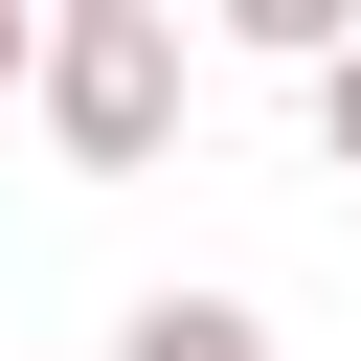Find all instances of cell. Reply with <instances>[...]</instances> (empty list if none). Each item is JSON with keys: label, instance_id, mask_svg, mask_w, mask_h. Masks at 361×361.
Instances as JSON below:
<instances>
[{"label": "cell", "instance_id": "cell-1", "mask_svg": "<svg viewBox=\"0 0 361 361\" xmlns=\"http://www.w3.org/2000/svg\"><path fill=\"white\" fill-rule=\"evenodd\" d=\"M23 113H45L90 180H135V158L180 135V0H68L45 68H23Z\"/></svg>", "mask_w": 361, "mask_h": 361}, {"label": "cell", "instance_id": "cell-2", "mask_svg": "<svg viewBox=\"0 0 361 361\" xmlns=\"http://www.w3.org/2000/svg\"><path fill=\"white\" fill-rule=\"evenodd\" d=\"M113 361H271V316H248V293H135Z\"/></svg>", "mask_w": 361, "mask_h": 361}, {"label": "cell", "instance_id": "cell-3", "mask_svg": "<svg viewBox=\"0 0 361 361\" xmlns=\"http://www.w3.org/2000/svg\"><path fill=\"white\" fill-rule=\"evenodd\" d=\"M203 23H226L248 68H338V45H361V0H203Z\"/></svg>", "mask_w": 361, "mask_h": 361}, {"label": "cell", "instance_id": "cell-4", "mask_svg": "<svg viewBox=\"0 0 361 361\" xmlns=\"http://www.w3.org/2000/svg\"><path fill=\"white\" fill-rule=\"evenodd\" d=\"M316 158H338V180H361V45H338V68H316Z\"/></svg>", "mask_w": 361, "mask_h": 361}, {"label": "cell", "instance_id": "cell-5", "mask_svg": "<svg viewBox=\"0 0 361 361\" xmlns=\"http://www.w3.org/2000/svg\"><path fill=\"white\" fill-rule=\"evenodd\" d=\"M23 68H45V0H0V90H23Z\"/></svg>", "mask_w": 361, "mask_h": 361}, {"label": "cell", "instance_id": "cell-6", "mask_svg": "<svg viewBox=\"0 0 361 361\" xmlns=\"http://www.w3.org/2000/svg\"><path fill=\"white\" fill-rule=\"evenodd\" d=\"M45 23H68V0H45Z\"/></svg>", "mask_w": 361, "mask_h": 361}]
</instances>
